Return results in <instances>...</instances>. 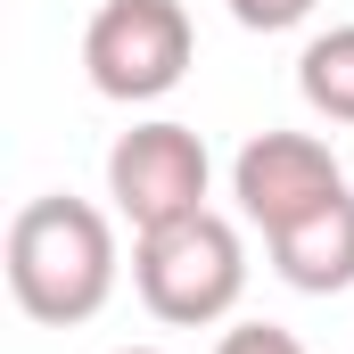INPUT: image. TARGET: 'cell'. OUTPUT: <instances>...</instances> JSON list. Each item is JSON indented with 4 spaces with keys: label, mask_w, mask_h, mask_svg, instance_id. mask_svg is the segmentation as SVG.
<instances>
[{
    "label": "cell",
    "mask_w": 354,
    "mask_h": 354,
    "mask_svg": "<svg viewBox=\"0 0 354 354\" xmlns=\"http://www.w3.org/2000/svg\"><path fill=\"white\" fill-rule=\"evenodd\" d=\"M8 297L50 330L91 322L115 297V223L91 198H66V189L25 198L17 223H8Z\"/></svg>",
    "instance_id": "1"
},
{
    "label": "cell",
    "mask_w": 354,
    "mask_h": 354,
    "mask_svg": "<svg viewBox=\"0 0 354 354\" xmlns=\"http://www.w3.org/2000/svg\"><path fill=\"white\" fill-rule=\"evenodd\" d=\"M322 0H231V17L248 25V33H288V25H305Z\"/></svg>",
    "instance_id": "9"
},
{
    "label": "cell",
    "mask_w": 354,
    "mask_h": 354,
    "mask_svg": "<svg viewBox=\"0 0 354 354\" xmlns=\"http://www.w3.org/2000/svg\"><path fill=\"white\" fill-rule=\"evenodd\" d=\"M189 50H198V33H189L181 0H99L83 25V75L115 107L165 99L189 75Z\"/></svg>",
    "instance_id": "3"
},
{
    "label": "cell",
    "mask_w": 354,
    "mask_h": 354,
    "mask_svg": "<svg viewBox=\"0 0 354 354\" xmlns=\"http://www.w3.org/2000/svg\"><path fill=\"white\" fill-rule=\"evenodd\" d=\"M214 354H305V338L280 330V322H231V330L214 338Z\"/></svg>",
    "instance_id": "8"
},
{
    "label": "cell",
    "mask_w": 354,
    "mask_h": 354,
    "mask_svg": "<svg viewBox=\"0 0 354 354\" xmlns=\"http://www.w3.org/2000/svg\"><path fill=\"white\" fill-rule=\"evenodd\" d=\"M346 189V165L330 157V140H313V132H256L239 157H231V198H239V214L256 223V231H288V223H305L313 206H330Z\"/></svg>",
    "instance_id": "5"
},
{
    "label": "cell",
    "mask_w": 354,
    "mask_h": 354,
    "mask_svg": "<svg viewBox=\"0 0 354 354\" xmlns=\"http://www.w3.org/2000/svg\"><path fill=\"white\" fill-rule=\"evenodd\" d=\"M206 181H214V157L189 124H132L115 132L107 149V198L132 231H165L181 214H206Z\"/></svg>",
    "instance_id": "4"
},
{
    "label": "cell",
    "mask_w": 354,
    "mask_h": 354,
    "mask_svg": "<svg viewBox=\"0 0 354 354\" xmlns=\"http://www.w3.org/2000/svg\"><path fill=\"white\" fill-rule=\"evenodd\" d=\"M264 248H272V272H280L288 288H305V297L354 288V189H338L330 206H313L305 223L272 231Z\"/></svg>",
    "instance_id": "6"
},
{
    "label": "cell",
    "mask_w": 354,
    "mask_h": 354,
    "mask_svg": "<svg viewBox=\"0 0 354 354\" xmlns=\"http://www.w3.org/2000/svg\"><path fill=\"white\" fill-rule=\"evenodd\" d=\"M132 288H140V305H149L157 322H174V330L223 322V313L239 305V288H248V239H239V223H223V214L206 206V214H181L165 231H140V248H132Z\"/></svg>",
    "instance_id": "2"
},
{
    "label": "cell",
    "mask_w": 354,
    "mask_h": 354,
    "mask_svg": "<svg viewBox=\"0 0 354 354\" xmlns=\"http://www.w3.org/2000/svg\"><path fill=\"white\" fill-rule=\"evenodd\" d=\"M115 354H165V346H115Z\"/></svg>",
    "instance_id": "10"
},
{
    "label": "cell",
    "mask_w": 354,
    "mask_h": 354,
    "mask_svg": "<svg viewBox=\"0 0 354 354\" xmlns=\"http://www.w3.org/2000/svg\"><path fill=\"white\" fill-rule=\"evenodd\" d=\"M297 91H305L313 115L354 124V25H330V33L305 41V58H297Z\"/></svg>",
    "instance_id": "7"
}]
</instances>
